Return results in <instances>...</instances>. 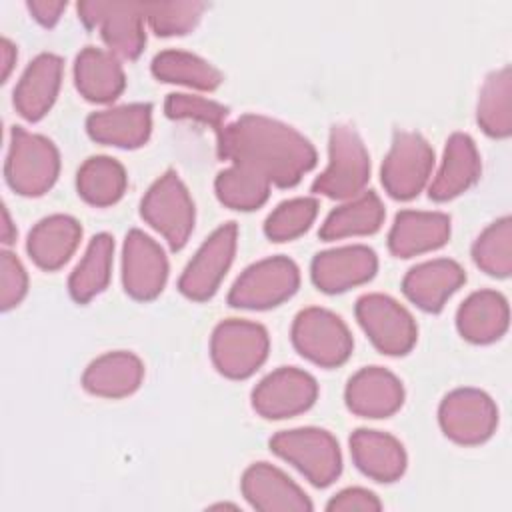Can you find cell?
<instances>
[{
    "label": "cell",
    "instance_id": "cell-1",
    "mask_svg": "<svg viewBox=\"0 0 512 512\" xmlns=\"http://www.w3.org/2000/svg\"><path fill=\"white\" fill-rule=\"evenodd\" d=\"M218 154L280 188L298 184L316 164V150L304 134L260 114H244L224 124L218 132Z\"/></svg>",
    "mask_w": 512,
    "mask_h": 512
},
{
    "label": "cell",
    "instance_id": "cell-2",
    "mask_svg": "<svg viewBox=\"0 0 512 512\" xmlns=\"http://www.w3.org/2000/svg\"><path fill=\"white\" fill-rule=\"evenodd\" d=\"M370 178V156L348 124H334L328 138V164L312 182V192L334 200H350L364 192Z\"/></svg>",
    "mask_w": 512,
    "mask_h": 512
},
{
    "label": "cell",
    "instance_id": "cell-3",
    "mask_svg": "<svg viewBox=\"0 0 512 512\" xmlns=\"http://www.w3.org/2000/svg\"><path fill=\"white\" fill-rule=\"evenodd\" d=\"M58 172L60 154L52 140L20 126L10 130L4 176L14 192L22 196H42L52 188Z\"/></svg>",
    "mask_w": 512,
    "mask_h": 512
},
{
    "label": "cell",
    "instance_id": "cell-4",
    "mask_svg": "<svg viewBox=\"0 0 512 512\" xmlns=\"http://www.w3.org/2000/svg\"><path fill=\"white\" fill-rule=\"evenodd\" d=\"M276 456L300 470L314 486L332 484L342 472V454L336 438L314 426L282 430L270 438Z\"/></svg>",
    "mask_w": 512,
    "mask_h": 512
},
{
    "label": "cell",
    "instance_id": "cell-5",
    "mask_svg": "<svg viewBox=\"0 0 512 512\" xmlns=\"http://www.w3.org/2000/svg\"><path fill=\"white\" fill-rule=\"evenodd\" d=\"M268 348L266 328L240 318L222 320L210 338V356L216 370L232 380L252 376L264 364Z\"/></svg>",
    "mask_w": 512,
    "mask_h": 512
},
{
    "label": "cell",
    "instance_id": "cell-6",
    "mask_svg": "<svg viewBox=\"0 0 512 512\" xmlns=\"http://www.w3.org/2000/svg\"><path fill=\"white\" fill-rule=\"evenodd\" d=\"M140 214L166 238L172 250H180L194 230V202L174 170L164 172L146 190Z\"/></svg>",
    "mask_w": 512,
    "mask_h": 512
},
{
    "label": "cell",
    "instance_id": "cell-7",
    "mask_svg": "<svg viewBox=\"0 0 512 512\" xmlns=\"http://www.w3.org/2000/svg\"><path fill=\"white\" fill-rule=\"evenodd\" d=\"M300 284V270L288 256H270L250 264L232 284L228 304L246 310H266L288 300Z\"/></svg>",
    "mask_w": 512,
    "mask_h": 512
},
{
    "label": "cell",
    "instance_id": "cell-8",
    "mask_svg": "<svg viewBox=\"0 0 512 512\" xmlns=\"http://www.w3.org/2000/svg\"><path fill=\"white\" fill-rule=\"evenodd\" d=\"M294 348L310 362L334 368L344 364L354 348L352 334L344 320L318 306L304 308L292 322Z\"/></svg>",
    "mask_w": 512,
    "mask_h": 512
},
{
    "label": "cell",
    "instance_id": "cell-9",
    "mask_svg": "<svg viewBox=\"0 0 512 512\" xmlns=\"http://www.w3.org/2000/svg\"><path fill=\"white\" fill-rule=\"evenodd\" d=\"M78 18L88 28H98L114 56L134 60L146 44L144 2H78Z\"/></svg>",
    "mask_w": 512,
    "mask_h": 512
},
{
    "label": "cell",
    "instance_id": "cell-10",
    "mask_svg": "<svg viewBox=\"0 0 512 512\" xmlns=\"http://www.w3.org/2000/svg\"><path fill=\"white\" fill-rule=\"evenodd\" d=\"M356 320L370 342L388 356H402L412 350L418 328L412 314L392 296L372 292L356 300Z\"/></svg>",
    "mask_w": 512,
    "mask_h": 512
},
{
    "label": "cell",
    "instance_id": "cell-11",
    "mask_svg": "<svg viewBox=\"0 0 512 512\" xmlns=\"http://www.w3.org/2000/svg\"><path fill=\"white\" fill-rule=\"evenodd\" d=\"M434 166V150L428 140L410 130L394 134L382 162V186L396 200H410L422 192Z\"/></svg>",
    "mask_w": 512,
    "mask_h": 512
},
{
    "label": "cell",
    "instance_id": "cell-12",
    "mask_svg": "<svg viewBox=\"0 0 512 512\" xmlns=\"http://www.w3.org/2000/svg\"><path fill=\"white\" fill-rule=\"evenodd\" d=\"M442 432L456 444L474 446L486 442L498 426L494 400L478 388H456L438 406Z\"/></svg>",
    "mask_w": 512,
    "mask_h": 512
},
{
    "label": "cell",
    "instance_id": "cell-13",
    "mask_svg": "<svg viewBox=\"0 0 512 512\" xmlns=\"http://www.w3.org/2000/svg\"><path fill=\"white\" fill-rule=\"evenodd\" d=\"M238 242V226L226 222L218 226L196 250L186 264L178 288L190 300H208L218 290L224 274L228 272Z\"/></svg>",
    "mask_w": 512,
    "mask_h": 512
},
{
    "label": "cell",
    "instance_id": "cell-14",
    "mask_svg": "<svg viewBox=\"0 0 512 512\" xmlns=\"http://www.w3.org/2000/svg\"><path fill=\"white\" fill-rule=\"evenodd\" d=\"M318 398V384L312 374L282 366L264 376L252 390V408L268 420H282L306 412Z\"/></svg>",
    "mask_w": 512,
    "mask_h": 512
},
{
    "label": "cell",
    "instance_id": "cell-15",
    "mask_svg": "<svg viewBox=\"0 0 512 512\" xmlns=\"http://www.w3.org/2000/svg\"><path fill=\"white\" fill-rule=\"evenodd\" d=\"M168 278V260L162 246L142 230H130L122 248V284L136 300L156 298Z\"/></svg>",
    "mask_w": 512,
    "mask_h": 512
},
{
    "label": "cell",
    "instance_id": "cell-16",
    "mask_svg": "<svg viewBox=\"0 0 512 512\" xmlns=\"http://www.w3.org/2000/svg\"><path fill=\"white\" fill-rule=\"evenodd\" d=\"M378 270V256L362 244L318 252L310 266L312 282L326 294H338L368 282Z\"/></svg>",
    "mask_w": 512,
    "mask_h": 512
},
{
    "label": "cell",
    "instance_id": "cell-17",
    "mask_svg": "<svg viewBox=\"0 0 512 512\" xmlns=\"http://www.w3.org/2000/svg\"><path fill=\"white\" fill-rule=\"evenodd\" d=\"M242 494L252 508L262 512H310L306 492L280 468L268 462H254L242 474Z\"/></svg>",
    "mask_w": 512,
    "mask_h": 512
},
{
    "label": "cell",
    "instance_id": "cell-18",
    "mask_svg": "<svg viewBox=\"0 0 512 512\" xmlns=\"http://www.w3.org/2000/svg\"><path fill=\"white\" fill-rule=\"evenodd\" d=\"M344 400L350 412L362 418H388L404 402V386L382 366H366L350 376Z\"/></svg>",
    "mask_w": 512,
    "mask_h": 512
},
{
    "label": "cell",
    "instance_id": "cell-19",
    "mask_svg": "<svg viewBox=\"0 0 512 512\" xmlns=\"http://www.w3.org/2000/svg\"><path fill=\"white\" fill-rule=\"evenodd\" d=\"M466 282L462 266L450 258H434L412 266L402 278V292L424 312H440L444 302Z\"/></svg>",
    "mask_w": 512,
    "mask_h": 512
},
{
    "label": "cell",
    "instance_id": "cell-20",
    "mask_svg": "<svg viewBox=\"0 0 512 512\" xmlns=\"http://www.w3.org/2000/svg\"><path fill=\"white\" fill-rule=\"evenodd\" d=\"M86 132L100 144L140 148L152 132V106L136 102L92 112L86 118Z\"/></svg>",
    "mask_w": 512,
    "mask_h": 512
},
{
    "label": "cell",
    "instance_id": "cell-21",
    "mask_svg": "<svg viewBox=\"0 0 512 512\" xmlns=\"http://www.w3.org/2000/svg\"><path fill=\"white\" fill-rule=\"evenodd\" d=\"M62 68V58L50 52L38 54L26 66L14 88V106L22 118L38 122L48 114L60 90Z\"/></svg>",
    "mask_w": 512,
    "mask_h": 512
},
{
    "label": "cell",
    "instance_id": "cell-22",
    "mask_svg": "<svg viewBox=\"0 0 512 512\" xmlns=\"http://www.w3.org/2000/svg\"><path fill=\"white\" fill-rule=\"evenodd\" d=\"M450 238V218L442 212L402 210L388 232V248L398 258H412L444 246Z\"/></svg>",
    "mask_w": 512,
    "mask_h": 512
},
{
    "label": "cell",
    "instance_id": "cell-23",
    "mask_svg": "<svg viewBox=\"0 0 512 512\" xmlns=\"http://www.w3.org/2000/svg\"><path fill=\"white\" fill-rule=\"evenodd\" d=\"M480 154L474 140L464 132H454L446 140L440 168L428 188L436 202H446L466 192L480 178Z\"/></svg>",
    "mask_w": 512,
    "mask_h": 512
},
{
    "label": "cell",
    "instance_id": "cell-24",
    "mask_svg": "<svg viewBox=\"0 0 512 512\" xmlns=\"http://www.w3.org/2000/svg\"><path fill=\"white\" fill-rule=\"evenodd\" d=\"M350 454L356 468L376 480L394 482L406 470V450L398 438L380 430L358 428L350 436Z\"/></svg>",
    "mask_w": 512,
    "mask_h": 512
},
{
    "label": "cell",
    "instance_id": "cell-25",
    "mask_svg": "<svg viewBox=\"0 0 512 512\" xmlns=\"http://www.w3.org/2000/svg\"><path fill=\"white\" fill-rule=\"evenodd\" d=\"M80 222L68 214H52L38 220L28 232L26 250L36 266L58 270L64 266L80 244Z\"/></svg>",
    "mask_w": 512,
    "mask_h": 512
},
{
    "label": "cell",
    "instance_id": "cell-26",
    "mask_svg": "<svg viewBox=\"0 0 512 512\" xmlns=\"http://www.w3.org/2000/svg\"><path fill=\"white\" fill-rule=\"evenodd\" d=\"M510 322L506 298L496 290L472 292L456 312L460 336L474 344H490L504 336Z\"/></svg>",
    "mask_w": 512,
    "mask_h": 512
},
{
    "label": "cell",
    "instance_id": "cell-27",
    "mask_svg": "<svg viewBox=\"0 0 512 512\" xmlns=\"http://www.w3.org/2000/svg\"><path fill=\"white\" fill-rule=\"evenodd\" d=\"M144 378L142 360L126 350L106 352L92 360L84 374L82 386L102 398H124L138 390Z\"/></svg>",
    "mask_w": 512,
    "mask_h": 512
},
{
    "label": "cell",
    "instance_id": "cell-28",
    "mask_svg": "<svg viewBox=\"0 0 512 512\" xmlns=\"http://www.w3.org/2000/svg\"><path fill=\"white\" fill-rule=\"evenodd\" d=\"M74 84L86 100L106 104L122 94L126 78L122 64L112 52L86 46L74 62Z\"/></svg>",
    "mask_w": 512,
    "mask_h": 512
},
{
    "label": "cell",
    "instance_id": "cell-29",
    "mask_svg": "<svg viewBox=\"0 0 512 512\" xmlns=\"http://www.w3.org/2000/svg\"><path fill=\"white\" fill-rule=\"evenodd\" d=\"M384 222V204L376 192H360L334 208L322 222L318 234L322 240H340L348 236H366L380 230Z\"/></svg>",
    "mask_w": 512,
    "mask_h": 512
},
{
    "label": "cell",
    "instance_id": "cell-30",
    "mask_svg": "<svg viewBox=\"0 0 512 512\" xmlns=\"http://www.w3.org/2000/svg\"><path fill=\"white\" fill-rule=\"evenodd\" d=\"M112 256H114V240L110 234H96L76 264L68 278V292L78 304L90 302L98 296L110 282L112 272Z\"/></svg>",
    "mask_w": 512,
    "mask_h": 512
},
{
    "label": "cell",
    "instance_id": "cell-31",
    "mask_svg": "<svg viewBox=\"0 0 512 512\" xmlns=\"http://www.w3.org/2000/svg\"><path fill=\"white\" fill-rule=\"evenodd\" d=\"M476 120L492 138H508L512 134V70L502 66L490 72L480 88Z\"/></svg>",
    "mask_w": 512,
    "mask_h": 512
},
{
    "label": "cell",
    "instance_id": "cell-32",
    "mask_svg": "<svg viewBox=\"0 0 512 512\" xmlns=\"http://www.w3.org/2000/svg\"><path fill=\"white\" fill-rule=\"evenodd\" d=\"M152 74L168 84L212 92L222 84V74L208 60L186 50H162L152 58Z\"/></svg>",
    "mask_w": 512,
    "mask_h": 512
},
{
    "label": "cell",
    "instance_id": "cell-33",
    "mask_svg": "<svg viewBox=\"0 0 512 512\" xmlns=\"http://www.w3.org/2000/svg\"><path fill=\"white\" fill-rule=\"evenodd\" d=\"M128 184L124 166L110 156H90L78 168V194L92 206L116 204Z\"/></svg>",
    "mask_w": 512,
    "mask_h": 512
},
{
    "label": "cell",
    "instance_id": "cell-34",
    "mask_svg": "<svg viewBox=\"0 0 512 512\" xmlns=\"http://www.w3.org/2000/svg\"><path fill=\"white\" fill-rule=\"evenodd\" d=\"M214 190L224 206L248 212L260 208L268 200L270 182L248 166L230 164L218 172Z\"/></svg>",
    "mask_w": 512,
    "mask_h": 512
},
{
    "label": "cell",
    "instance_id": "cell-35",
    "mask_svg": "<svg viewBox=\"0 0 512 512\" xmlns=\"http://www.w3.org/2000/svg\"><path fill=\"white\" fill-rule=\"evenodd\" d=\"M472 258L490 276L506 278L512 272V218L502 216L486 226L472 244Z\"/></svg>",
    "mask_w": 512,
    "mask_h": 512
},
{
    "label": "cell",
    "instance_id": "cell-36",
    "mask_svg": "<svg viewBox=\"0 0 512 512\" xmlns=\"http://www.w3.org/2000/svg\"><path fill=\"white\" fill-rule=\"evenodd\" d=\"M318 214V202L310 196L280 202L264 222V234L272 242H288L304 234Z\"/></svg>",
    "mask_w": 512,
    "mask_h": 512
},
{
    "label": "cell",
    "instance_id": "cell-37",
    "mask_svg": "<svg viewBox=\"0 0 512 512\" xmlns=\"http://www.w3.org/2000/svg\"><path fill=\"white\" fill-rule=\"evenodd\" d=\"M204 2H144V18L158 36H182L196 28Z\"/></svg>",
    "mask_w": 512,
    "mask_h": 512
},
{
    "label": "cell",
    "instance_id": "cell-38",
    "mask_svg": "<svg viewBox=\"0 0 512 512\" xmlns=\"http://www.w3.org/2000/svg\"><path fill=\"white\" fill-rule=\"evenodd\" d=\"M164 112L168 118H174V120H196V122L208 124L210 128L216 130V134L224 128V122L228 118V108L222 106L220 102H214L202 96L182 94V92L168 94L164 102Z\"/></svg>",
    "mask_w": 512,
    "mask_h": 512
},
{
    "label": "cell",
    "instance_id": "cell-39",
    "mask_svg": "<svg viewBox=\"0 0 512 512\" xmlns=\"http://www.w3.org/2000/svg\"><path fill=\"white\" fill-rule=\"evenodd\" d=\"M28 290V274L16 254H0V308L10 310L22 302Z\"/></svg>",
    "mask_w": 512,
    "mask_h": 512
},
{
    "label": "cell",
    "instance_id": "cell-40",
    "mask_svg": "<svg viewBox=\"0 0 512 512\" xmlns=\"http://www.w3.org/2000/svg\"><path fill=\"white\" fill-rule=\"evenodd\" d=\"M382 508V502L378 500V496L366 488L360 486H352V488H344L338 494H334L328 504L326 510L330 512H378Z\"/></svg>",
    "mask_w": 512,
    "mask_h": 512
},
{
    "label": "cell",
    "instance_id": "cell-41",
    "mask_svg": "<svg viewBox=\"0 0 512 512\" xmlns=\"http://www.w3.org/2000/svg\"><path fill=\"white\" fill-rule=\"evenodd\" d=\"M26 6L30 10V14L34 16V20L40 22L42 26H46V28L54 26L60 20L62 12L66 10V2H62V0H58V2H54V0H28Z\"/></svg>",
    "mask_w": 512,
    "mask_h": 512
},
{
    "label": "cell",
    "instance_id": "cell-42",
    "mask_svg": "<svg viewBox=\"0 0 512 512\" xmlns=\"http://www.w3.org/2000/svg\"><path fill=\"white\" fill-rule=\"evenodd\" d=\"M0 54H2V80H6L16 64V46L8 38H2Z\"/></svg>",
    "mask_w": 512,
    "mask_h": 512
},
{
    "label": "cell",
    "instance_id": "cell-43",
    "mask_svg": "<svg viewBox=\"0 0 512 512\" xmlns=\"http://www.w3.org/2000/svg\"><path fill=\"white\" fill-rule=\"evenodd\" d=\"M16 238V228L12 224V218L6 210V206H2V242L4 244H12Z\"/></svg>",
    "mask_w": 512,
    "mask_h": 512
}]
</instances>
